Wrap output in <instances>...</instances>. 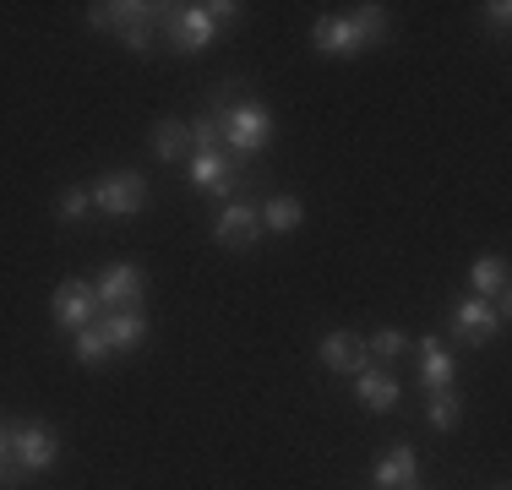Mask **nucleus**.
Instances as JSON below:
<instances>
[{"label": "nucleus", "mask_w": 512, "mask_h": 490, "mask_svg": "<svg viewBox=\"0 0 512 490\" xmlns=\"http://www.w3.org/2000/svg\"><path fill=\"white\" fill-rule=\"evenodd\" d=\"M387 33H393L387 6H355L349 17H316L311 44H316V55H360V49L382 44Z\"/></svg>", "instance_id": "f257e3e1"}, {"label": "nucleus", "mask_w": 512, "mask_h": 490, "mask_svg": "<svg viewBox=\"0 0 512 490\" xmlns=\"http://www.w3.org/2000/svg\"><path fill=\"white\" fill-rule=\"evenodd\" d=\"M240 17V6L235 0H207V6H175L164 17V33H169V44L180 49V55H197V49L213 44V33L224 28V22H235Z\"/></svg>", "instance_id": "f03ea898"}, {"label": "nucleus", "mask_w": 512, "mask_h": 490, "mask_svg": "<svg viewBox=\"0 0 512 490\" xmlns=\"http://www.w3.org/2000/svg\"><path fill=\"white\" fill-rule=\"evenodd\" d=\"M218 126H224V153L246 158V164L262 153L267 142H273V115H267L262 104H224V109H218Z\"/></svg>", "instance_id": "7ed1b4c3"}, {"label": "nucleus", "mask_w": 512, "mask_h": 490, "mask_svg": "<svg viewBox=\"0 0 512 490\" xmlns=\"http://www.w3.org/2000/svg\"><path fill=\"white\" fill-rule=\"evenodd\" d=\"M186 169H191V186L202 196H224V202H235L251 186V164L235 153H191Z\"/></svg>", "instance_id": "20e7f679"}, {"label": "nucleus", "mask_w": 512, "mask_h": 490, "mask_svg": "<svg viewBox=\"0 0 512 490\" xmlns=\"http://www.w3.org/2000/svg\"><path fill=\"white\" fill-rule=\"evenodd\" d=\"M6 436H11V463H17L22 474H44V469H50V463L60 458L55 425L22 420V425H6Z\"/></svg>", "instance_id": "39448f33"}, {"label": "nucleus", "mask_w": 512, "mask_h": 490, "mask_svg": "<svg viewBox=\"0 0 512 490\" xmlns=\"http://www.w3.org/2000/svg\"><path fill=\"white\" fill-rule=\"evenodd\" d=\"M502 322H507V294L502 300H480V294H469V300L453 305V338L474 343V349L502 333Z\"/></svg>", "instance_id": "423d86ee"}, {"label": "nucleus", "mask_w": 512, "mask_h": 490, "mask_svg": "<svg viewBox=\"0 0 512 490\" xmlns=\"http://www.w3.org/2000/svg\"><path fill=\"white\" fill-rule=\"evenodd\" d=\"M88 196H93V207H99V213L131 218V213H142V207H148V180H142L137 169H109V175Z\"/></svg>", "instance_id": "0eeeda50"}, {"label": "nucleus", "mask_w": 512, "mask_h": 490, "mask_svg": "<svg viewBox=\"0 0 512 490\" xmlns=\"http://www.w3.org/2000/svg\"><path fill=\"white\" fill-rule=\"evenodd\" d=\"M213 240L229 245V251L256 245V240H262V202H251V196L224 202V207H218V218H213Z\"/></svg>", "instance_id": "6e6552de"}, {"label": "nucleus", "mask_w": 512, "mask_h": 490, "mask_svg": "<svg viewBox=\"0 0 512 490\" xmlns=\"http://www.w3.org/2000/svg\"><path fill=\"white\" fill-rule=\"evenodd\" d=\"M142 289H148L142 267H131V262L104 267L99 284H93V294H99V316H109V311H142Z\"/></svg>", "instance_id": "1a4fd4ad"}, {"label": "nucleus", "mask_w": 512, "mask_h": 490, "mask_svg": "<svg viewBox=\"0 0 512 490\" xmlns=\"http://www.w3.org/2000/svg\"><path fill=\"white\" fill-rule=\"evenodd\" d=\"M169 6H148V0H115V6H88V28L99 33H131V28H153L164 22Z\"/></svg>", "instance_id": "9d476101"}, {"label": "nucleus", "mask_w": 512, "mask_h": 490, "mask_svg": "<svg viewBox=\"0 0 512 490\" xmlns=\"http://www.w3.org/2000/svg\"><path fill=\"white\" fill-rule=\"evenodd\" d=\"M55 327L60 333H82L88 322H99V294H93V284H82V278H71V284L55 289Z\"/></svg>", "instance_id": "9b49d317"}, {"label": "nucleus", "mask_w": 512, "mask_h": 490, "mask_svg": "<svg viewBox=\"0 0 512 490\" xmlns=\"http://www.w3.org/2000/svg\"><path fill=\"white\" fill-rule=\"evenodd\" d=\"M322 365L333 376H360L371 365V349H365L360 333H327L322 338Z\"/></svg>", "instance_id": "f8f14e48"}, {"label": "nucleus", "mask_w": 512, "mask_h": 490, "mask_svg": "<svg viewBox=\"0 0 512 490\" xmlns=\"http://www.w3.org/2000/svg\"><path fill=\"white\" fill-rule=\"evenodd\" d=\"M99 327H104V338L115 354L142 349V338H148V316L142 311H109V316H99Z\"/></svg>", "instance_id": "ddd939ff"}, {"label": "nucleus", "mask_w": 512, "mask_h": 490, "mask_svg": "<svg viewBox=\"0 0 512 490\" xmlns=\"http://www.w3.org/2000/svg\"><path fill=\"white\" fill-rule=\"evenodd\" d=\"M355 398H360L371 414L398 409V376H387V371H376V365H365V371L355 376Z\"/></svg>", "instance_id": "4468645a"}, {"label": "nucleus", "mask_w": 512, "mask_h": 490, "mask_svg": "<svg viewBox=\"0 0 512 490\" xmlns=\"http://www.w3.org/2000/svg\"><path fill=\"white\" fill-rule=\"evenodd\" d=\"M420 387L425 392L453 387V349L442 338H420Z\"/></svg>", "instance_id": "2eb2a0df"}, {"label": "nucleus", "mask_w": 512, "mask_h": 490, "mask_svg": "<svg viewBox=\"0 0 512 490\" xmlns=\"http://www.w3.org/2000/svg\"><path fill=\"white\" fill-rule=\"evenodd\" d=\"M376 490H414V480H420V463H414L409 447H393L382 463H376Z\"/></svg>", "instance_id": "dca6fc26"}, {"label": "nucleus", "mask_w": 512, "mask_h": 490, "mask_svg": "<svg viewBox=\"0 0 512 490\" xmlns=\"http://www.w3.org/2000/svg\"><path fill=\"white\" fill-rule=\"evenodd\" d=\"M153 158L158 164H180V158H191V126L186 120H158L153 126Z\"/></svg>", "instance_id": "f3484780"}, {"label": "nucleus", "mask_w": 512, "mask_h": 490, "mask_svg": "<svg viewBox=\"0 0 512 490\" xmlns=\"http://www.w3.org/2000/svg\"><path fill=\"white\" fill-rule=\"evenodd\" d=\"M469 284H474L480 300H502V294H507V262H502V256H474Z\"/></svg>", "instance_id": "a211bd4d"}, {"label": "nucleus", "mask_w": 512, "mask_h": 490, "mask_svg": "<svg viewBox=\"0 0 512 490\" xmlns=\"http://www.w3.org/2000/svg\"><path fill=\"white\" fill-rule=\"evenodd\" d=\"M300 218H306V207H300L295 196H267L262 202V229L267 235H295Z\"/></svg>", "instance_id": "6ab92c4d"}, {"label": "nucleus", "mask_w": 512, "mask_h": 490, "mask_svg": "<svg viewBox=\"0 0 512 490\" xmlns=\"http://www.w3.org/2000/svg\"><path fill=\"white\" fill-rule=\"evenodd\" d=\"M463 420V398L453 387H442V392H431V403H425V425L431 431H453V425Z\"/></svg>", "instance_id": "aec40b11"}, {"label": "nucleus", "mask_w": 512, "mask_h": 490, "mask_svg": "<svg viewBox=\"0 0 512 490\" xmlns=\"http://www.w3.org/2000/svg\"><path fill=\"white\" fill-rule=\"evenodd\" d=\"M71 338H77V360H82V365H104L109 354H115V349H109V338H104V327H99V322H88L82 333H71Z\"/></svg>", "instance_id": "412c9836"}, {"label": "nucleus", "mask_w": 512, "mask_h": 490, "mask_svg": "<svg viewBox=\"0 0 512 490\" xmlns=\"http://www.w3.org/2000/svg\"><path fill=\"white\" fill-rule=\"evenodd\" d=\"M93 207V196H88V186H71V191H60V202H55V218L60 224H77L82 213Z\"/></svg>", "instance_id": "4be33fe9"}, {"label": "nucleus", "mask_w": 512, "mask_h": 490, "mask_svg": "<svg viewBox=\"0 0 512 490\" xmlns=\"http://www.w3.org/2000/svg\"><path fill=\"white\" fill-rule=\"evenodd\" d=\"M365 349H371L376 360H398V354L409 349V338L398 333V327H382V333H376V338H365Z\"/></svg>", "instance_id": "5701e85b"}, {"label": "nucleus", "mask_w": 512, "mask_h": 490, "mask_svg": "<svg viewBox=\"0 0 512 490\" xmlns=\"http://www.w3.org/2000/svg\"><path fill=\"white\" fill-rule=\"evenodd\" d=\"M485 22H491V28L502 33L507 22H512V6H507V0H491V6H485Z\"/></svg>", "instance_id": "b1692460"}, {"label": "nucleus", "mask_w": 512, "mask_h": 490, "mask_svg": "<svg viewBox=\"0 0 512 490\" xmlns=\"http://www.w3.org/2000/svg\"><path fill=\"white\" fill-rule=\"evenodd\" d=\"M11 458V436H6V425H0V463Z\"/></svg>", "instance_id": "393cba45"}, {"label": "nucleus", "mask_w": 512, "mask_h": 490, "mask_svg": "<svg viewBox=\"0 0 512 490\" xmlns=\"http://www.w3.org/2000/svg\"><path fill=\"white\" fill-rule=\"evenodd\" d=\"M496 490H507V485H496Z\"/></svg>", "instance_id": "a878e982"}]
</instances>
